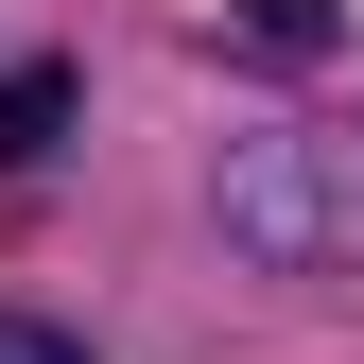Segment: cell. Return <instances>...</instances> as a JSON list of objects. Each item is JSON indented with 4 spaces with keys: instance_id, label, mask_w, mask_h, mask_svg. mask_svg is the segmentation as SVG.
<instances>
[{
    "instance_id": "6da1fadb",
    "label": "cell",
    "mask_w": 364,
    "mask_h": 364,
    "mask_svg": "<svg viewBox=\"0 0 364 364\" xmlns=\"http://www.w3.org/2000/svg\"><path fill=\"white\" fill-rule=\"evenodd\" d=\"M70 139V70H0V173H35Z\"/></svg>"
},
{
    "instance_id": "7a4b0ae2",
    "label": "cell",
    "mask_w": 364,
    "mask_h": 364,
    "mask_svg": "<svg viewBox=\"0 0 364 364\" xmlns=\"http://www.w3.org/2000/svg\"><path fill=\"white\" fill-rule=\"evenodd\" d=\"M243 53H278V70H312V53H330V18H312V0H243Z\"/></svg>"
},
{
    "instance_id": "3957f363",
    "label": "cell",
    "mask_w": 364,
    "mask_h": 364,
    "mask_svg": "<svg viewBox=\"0 0 364 364\" xmlns=\"http://www.w3.org/2000/svg\"><path fill=\"white\" fill-rule=\"evenodd\" d=\"M0 364H87V330H35V312H0Z\"/></svg>"
}]
</instances>
